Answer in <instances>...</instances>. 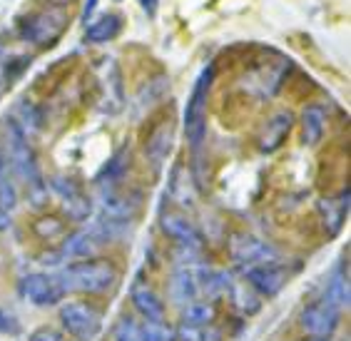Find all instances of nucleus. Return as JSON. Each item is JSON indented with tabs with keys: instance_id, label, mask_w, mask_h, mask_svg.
<instances>
[{
	"instance_id": "obj_1",
	"label": "nucleus",
	"mask_w": 351,
	"mask_h": 341,
	"mask_svg": "<svg viewBox=\"0 0 351 341\" xmlns=\"http://www.w3.org/2000/svg\"><path fill=\"white\" fill-rule=\"evenodd\" d=\"M3 152H5L8 167L18 180L25 185L33 194L43 189V172L38 165L30 142H27V132L18 125L15 120H5V134H3Z\"/></svg>"
},
{
	"instance_id": "obj_2",
	"label": "nucleus",
	"mask_w": 351,
	"mask_h": 341,
	"mask_svg": "<svg viewBox=\"0 0 351 341\" xmlns=\"http://www.w3.org/2000/svg\"><path fill=\"white\" fill-rule=\"evenodd\" d=\"M65 294H100L117 281V269L105 259H80L58 272Z\"/></svg>"
},
{
	"instance_id": "obj_3",
	"label": "nucleus",
	"mask_w": 351,
	"mask_h": 341,
	"mask_svg": "<svg viewBox=\"0 0 351 341\" xmlns=\"http://www.w3.org/2000/svg\"><path fill=\"white\" fill-rule=\"evenodd\" d=\"M212 80H215V65H207L197 75L187 107H184V134L192 148H199L207 137V100H210Z\"/></svg>"
},
{
	"instance_id": "obj_4",
	"label": "nucleus",
	"mask_w": 351,
	"mask_h": 341,
	"mask_svg": "<svg viewBox=\"0 0 351 341\" xmlns=\"http://www.w3.org/2000/svg\"><path fill=\"white\" fill-rule=\"evenodd\" d=\"M60 324L65 334L75 341H95L102 331V314L100 309L85 301H70L60 309Z\"/></svg>"
},
{
	"instance_id": "obj_5",
	"label": "nucleus",
	"mask_w": 351,
	"mask_h": 341,
	"mask_svg": "<svg viewBox=\"0 0 351 341\" xmlns=\"http://www.w3.org/2000/svg\"><path fill=\"white\" fill-rule=\"evenodd\" d=\"M65 27H68V13L60 5H55V8H47V10H40L33 18H27L21 35L23 40L45 47V45H53L62 35Z\"/></svg>"
},
{
	"instance_id": "obj_6",
	"label": "nucleus",
	"mask_w": 351,
	"mask_h": 341,
	"mask_svg": "<svg viewBox=\"0 0 351 341\" xmlns=\"http://www.w3.org/2000/svg\"><path fill=\"white\" fill-rule=\"evenodd\" d=\"M21 296L30 301L33 307H55L60 304L65 292H62L60 281L55 274H45V272H33L21 279Z\"/></svg>"
},
{
	"instance_id": "obj_7",
	"label": "nucleus",
	"mask_w": 351,
	"mask_h": 341,
	"mask_svg": "<svg viewBox=\"0 0 351 341\" xmlns=\"http://www.w3.org/2000/svg\"><path fill=\"white\" fill-rule=\"evenodd\" d=\"M339 327V307L319 299L302 311V329L311 339H329Z\"/></svg>"
},
{
	"instance_id": "obj_8",
	"label": "nucleus",
	"mask_w": 351,
	"mask_h": 341,
	"mask_svg": "<svg viewBox=\"0 0 351 341\" xmlns=\"http://www.w3.org/2000/svg\"><path fill=\"white\" fill-rule=\"evenodd\" d=\"M232 257L234 261H239L244 269L250 267H259V264H269V261H277L279 255L277 249L267 244V242L257 239V237L252 235H234L232 237Z\"/></svg>"
},
{
	"instance_id": "obj_9",
	"label": "nucleus",
	"mask_w": 351,
	"mask_h": 341,
	"mask_svg": "<svg viewBox=\"0 0 351 341\" xmlns=\"http://www.w3.org/2000/svg\"><path fill=\"white\" fill-rule=\"evenodd\" d=\"M244 279L247 287L254 289L262 296H274L282 292V287L287 284L289 274L279 261H269V264H259V267L244 269Z\"/></svg>"
},
{
	"instance_id": "obj_10",
	"label": "nucleus",
	"mask_w": 351,
	"mask_h": 341,
	"mask_svg": "<svg viewBox=\"0 0 351 341\" xmlns=\"http://www.w3.org/2000/svg\"><path fill=\"white\" fill-rule=\"evenodd\" d=\"M100 244H105V239H102L100 235H97V229L90 227V229H80V232H75V235L65 237V242H62L60 252H58V257L60 259H93L95 252L100 249Z\"/></svg>"
},
{
	"instance_id": "obj_11",
	"label": "nucleus",
	"mask_w": 351,
	"mask_h": 341,
	"mask_svg": "<svg viewBox=\"0 0 351 341\" xmlns=\"http://www.w3.org/2000/svg\"><path fill=\"white\" fill-rule=\"evenodd\" d=\"M53 189L60 194L62 207H65L68 217H73V220H77V222L88 220L93 204H90V200L85 197V192H82L73 180H60V177H55Z\"/></svg>"
},
{
	"instance_id": "obj_12",
	"label": "nucleus",
	"mask_w": 351,
	"mask_h": 341,
	"mask_svg": "<svg viewBox=\"0 0 351 341\" xmlns=\"http://www.w3.org/2000/svg\"><path fill=\"white\" fill-rule=\"evenodd\" d=\"M100 87H102V110L105 113H120L122 105H125V93H122V78L120 70L112 60L105 65L100 78Z\"/></svg>"
},
{
	"instance_id": "obj_13",
	"label": "nucleus",
	"mask_w": 351,
	"mask_h": 341,
	"mask_svg": "<svg viewBox=\"0 0 351 341\" xmlns=\"http://www.w3.org/2000/svg\"><path fill=\"white\" fill-rule=\"evenodd\" d=\"M291 125H294L291 113L271 115L269 120H267V125H264L262 134H259V150H262V152H274V150L282 148V142L287 140Z\"/></svg>"
},
{
	"instance_id": "obj_14",
	"label": "nucleus",
	"mask_w": 351,
	"mask_h": 341,
	"mask_svg": "<svg viewBox=\"0 0 351 341\" xmlns=\"http://www.w3.org/2000/svg\"><path fill=\"white\" fill-rule=\"evenodd\" d=\"M162 232L169 239L180 242L182 247H199V242H202V237H199V232L195 229V224H192L187 217L175 214V212H169L162 217Z\"/></svg>"
},
{
	"instance_id": "obj_15",
	"label": "nucleus",
	"mask_w": 351,
	"mask_h": 341,
	"mask_svg": "<svg viewBox=\"0 0 351 341\" xmlns=\"http://www.w3.org/2000/svg\"><path fill=\"white\" fill-rule=\"evenodd\" d=\"M132 304L140 311L145 321H165V304L162 299L149 287H135L132 289Z\"/></svg>"
},
{
	"instance_id": "obj_16",
	"label": "nucleus",
	"mask_w": 351,
	"mask_h": 341,
	"mask_svg": "<svg viewBox=\"0 0 351 341\" xmlns=\"http://www.w3.org/2000/svg\"><path fill=\"white\" fill-rule=\"evenodd\" d=\"M169 296L177 304H192L199 296V287H197V277L192 269H180L172 274L169 281Z\"/></svg>"
},
{
	"instance_id": "obj_17",
	"label": "nucleus",
	"mask_w": 351,
	"mask_h": 341,
	"mask_svg": "<svg viewBox=\"0 0 351 341\" xmlns=\"http://www.w3.org/2000/svg\"><path fill=\"white\" fill-rule=\"evenodd\" d=\"M319 212L324 220V227L329 229V235H337L349 212V189L341 194V200H322L319 202Z\"/></svg>"
},
{
	"instance_id": "obj_18",
	"label": "nucleus",
	"mask_w": 351,
	"mask_h": 341,
	"mask_svg": "<svg viewBox=\"0 0 351 341\" xmlns=\"http://www.w3.org/2000/svg\"><path fill=\"white\" fill-rule=\"evenodd\" d=\"M122 30V18L117 13L100 15L97 21H90V25L85 27V38L88 43H108L112 38H117V33Z\"/></svg>"
},
{
	"instance_id": "obj_19",
	"label": "nucleus",
	"mask_w": 351,
	"mask_h": 341,
	"mask_svg": "<svg viewBox=\"0 0 351 341\" xmlns=\"http://www.w3.org/2000/svg\"><path fill=\"white\" fill-rule=\"evenodd\" d=\"M324 128H326L324 107H319V105L304 107V113H302V130H304L306 145H317V142H322V137H324Z\"/></svg>"
},
{
	"instance_id": "obj_20",
	"label": "nucleus",
	"mask_w": 351,
	"mask_h": 341,
	"mask_svg": "<svg viewBox=\"0 0 351 341\" xmlns=\"http://www.w3.org/2000/svg\"><path fill=\"white\" fill-rule=\"evenodd\" d=\"M18 204V189H15L13 180H10V167H8L5 152L0 145V209L3 212H13Z\"/></svg>"
},
{
	"instance_id": "obj_21",
	"label": "nucleus",
	"mask_w": 351,
	"mask_h": 341,
	"mask_svg": "<svg viewBox=\"0 0 351 341\" xmlns=\"http://www.w3.org/2000/svg\"><path fill=\"white\" fill-rule=\"evenodd\" d=\"M324 301L334 304V307H349V277L337 269L329 279V287H326V294H324Z\"/></svg>"
},
{
	"instance_id": "obj_22",
	"label": "nucleus",
	"mask_w": 351,
	"mask_h": 341,
	"mask_svg": "<svg viewBox=\"0 0 351 341\" xmlns=\"http://www.w3.org/2000/svg\"><path fill=\"white\" fill-rule=\"evenodd\" d=\"M212 321H215V307L207 301H192L182 314V324L192 327H212Z\"/></svg>"
},
{
	"instance_id": "obj_23",
	"label": "nucleus",
	"mask_w": 351,
	"mask_h": 341,
	"mask_svg": "<svg viewBox=\"0 0 351 341\" xmlns=\"http://www.w3.org/2000/svg\"><path fill=\"white\" fill-rule=\"evenodd\" d=\"M175 341H219L212 327H192V324H180L175 331Z\"/></svg>"
},
{
	"instance_id": "obj_24",
	"label": "nucleus",
	"mask_w": 351,
	"mask_h": 341,
	"mask_svg": "<svg viewBox=\"0 0 351 341\" xmlns=\"http://www.w3.org/2000/svg\"><path fill=\"white\" fill-rule=\"evenodd\" d=\"M142 341H175V331L165 321H142L140 324Z\"/></svg>"
},
{
	"instance_id": "obj_25",
	"label": "nucleus",
	"mask_w": 351,
	"mask_h": 341,
	"mask_svg": "<svg viewBox=\"0 0 351 341\" xmlns=\"http://www.w3.org/2000/svg\"><path fill=\"white\" fill-rule=\"evenodd\" d=\"M115 341H142L140 324H135L132 319H120L115 327Z\"/></svg>"
},
{
	"instance_id": "obj_26",
	"label": "nucleus",
	"mask_w": 351,
	"mask_h": 341,
	"mask_svg": "<svg viewBox=\"0 0 351 341\" xmlns=\"http://www.w3.org/2000/svg\"><path fill=\"white\" fill-rule=\"evenodd\" d=\"M21 331V321L15 319L10 311H5V309H0V334H10L15 336Z\"/></svg>"
},
{
	"instance_id": "obj_27",
	"label": "nucleus",
	"mask_w": 351,
	"mask_h": 341,
	"mask_svg": "<svg viewBox=\"0 0 351 341\" xmlns=\"http://www.w3.org/2000/svg\"><path fill=\"white\" fill-rule=\"evenodd\" d=\"M30 341H70V339L65 334H60L58 329L43 327V329H35L33 334H30Z\"/></svg>"
},
{
	"instance_id": "obj_28",
	"label": "nucleus",
	"mask_w": 351,
	"mask_h": 341,
	"mask_svg": "<svg viewBox=\"0 0 351 341\" xmlns=\"http://www.w3.org/2000/svg\"><path fill=\"white\" fill-rule=\"evenodd\" d=\"M142 10L147 13V18H155L157 15V8H160V0H140Z\"/></svg>"
},
{
	"instance_id": "obj_29",
	"label": "nucleus",
	"mask_w": 351,
	"mask_h": 341,
	"mask_svg": "<svg viewBox=\"0 0 351 341\" xmlns=\"http://www.w3.org/2000/svg\"><path fill=\"white\" fill-rule=\"evenodd\" d=\"M95 8H97V0H85V5H82V21L90 23V18H93Z\"/></svg>"
},
{
	"instance_id": "obj_30",
	"label": "nucleus",
	"mask_w": 351,
	"mask_h": 341,
	"mask_svg": "<svg viewBox=\"0 0 351 341\" xmlns=\"http://www.w3.org/2000/svg\"><path fill=\"white\" fill-rule=\"evenodd\" d=\"M8 224H10V220H8V212H3V209H0V229H5Z\"/></svg>"
},
{
	"instance_id": "obj_31",
	"label": "nucleus",
	"mask_w": 351,
	"mask_h": 341,
	"mask_svg": "<svg viewBox=\"0 0 351 341\" xmlns=\"http://www.w3.org/2000/svg\"><path fill=\"white\" fill-rule=\"evenodd\" d=\"M55 5H65V3H70V0H53Z\"/></svg>"
},
{
	"instance_id": "obj_32",
	"label": "nucleus",
	"mask_w": 351,
	"mask_h": 341,
	"mask_svg": "<svg viewBox=\"0 0 351 341\" xmlns=\"http://www.w3.org/2000/svg\"><path fill=\"white\" fill-rule=\"evenodd\" d=\"M306 341H326V339H306Z\"/></svg>"
}]
</instances>
